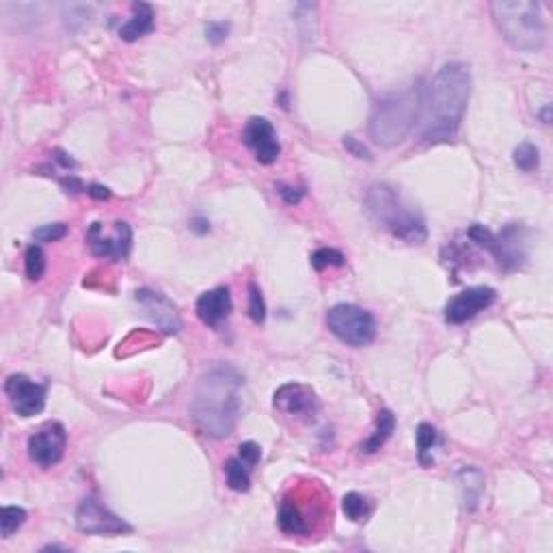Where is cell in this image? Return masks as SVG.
Instances as JSON below:
<instances>
[{
	"instance_id": "obj_1",
	"label": "cell",
	"mask_w": 553,
	"mask_h": 553,
	"mask_svg": "<svg viewBox=\"0 0 553 553\" xmlns=\"http://www.w3.org/2000/svg\"><path fill=\"white\" fill-rule=\"evenodd\" d=\"M471 93V74L465 63H446L423 91L420 132L426 143L454 141Z\"/></svg>"
},
{
	"instance_id": "obj_2",
	"label": "cell",
	"mask_w": 553,
	"mask_h": 553,
	"mask_svg": "<svg viewBox=\"0 0 553 553\" xmlns=\"http://www.w3.org/2000/svg\"><path fill=\"white\" fill-rule=\"evenodd\" d=\"M244 378L236 367L214 366L199 378L191 400V420L206 437L225 439L242 415Z\"/></svg>"
},
{
	"instance_id": "obj_3",
	"label": "cell",
	"mask_w": 553,
	"mask_h": 553,
	"mask_svg": "<svg viewBox=\"0 0 553 553\" xmlns=\"http://www.w3.org/2000/svg\"><path fill=\"white\" fill-rule=\"evenodd\" d=\"M423 89L420 84L391 91L375 104L370 117V137L381 147H396L420 122Z\"/></svg>"
},
{
	"instance_id": "obj_4",
	"label": "cell",
	"mask_w": 553,
	"mask_h": 553,
	"mask_svg": "<svg viewBox=\"0 0 553 553\" xmlns=\"http://www.w3.org/2000/svg\"><path fill=\"white\" fill-rule=\"evenodd\" d=\"M497 28L512 48L521 52H538L545 48L547 27L542 9L532 0H497L491 4Z\"/></svg>"
},
{
	"instance_id": "obj_5",
	"label": "cell",
	"mask_w": 553,
	"mask_h": 553,
	"mask_svg": "<svg viewBox=\"0 0 553 553\" xmlns=\"http://www.w3.org/2000/svg\"><path fill=\"white\" fill-rule=\"evenodd\" d=\"M366 206L370 217L375 218L378 225H383L398 241H405L408 244L426 242L428 229L426 221L417 210L402 203L396 188L390 184H375L370 186L366 195Z\"/></svg>"
},
{
	"instance_id": "obj_6",
	"label": "cell",
	"mask_w": 553,
	"mask_h": 553,
	"mask_svg": "<svg viewBox=\"0 0 553 553\" xmlns=\"http://www.w3.org/2000/svg\"><path fill=\"white\" fill-rule=\"evenodd\" d=\"M525 227L515 225H506L500 233H493L491 229L480 225V223H473V225L467 229V236L470 241H473L478 247H482L485 251L491 253L495 257L497 264H500L504 271H515L519 268L527 257V241H525Z\"/></svg>"
},
{
	"instance_id": "obj_7",
	"label": "cell",
	"mask_w": 553,
	"mask_h": 553,
	"mask_svg": "<svg viewBox=\"0 0 553 553\" xmlns=\"http://www.w3.org/2000/svg\"><path fill=\"white\" fill-rule=\"evenodd\" d=\"M327 327L337 340L352 348L370 346L376 340V320L370 312L351 303L333 305L327 313Z\"/></svg>"
},
{
	"instance_id": "obj_8",
	"label": "cell",
	"mask_w": 553,
	"mask_h": 553,
	"mask_svg": "<svg viewBox=\"0 0 553 553\" xmlns=\"http://www.w3.org/2000/svg\"><path fill=\"white\" fill-rule=\"evenodd\" d=\"M67 432L61 422H46L28 437V456L37 467L48 470L61 462L66 454Z\"/></svg>"
},
{
	"instance_id": "obj_9",
	"label": "cell",
	"mask_w": 553,
	"mask_h": 553,
	"mask_svg": "<svg viewBox=\"0 0 553 553\" xmlns=\"http://www.w3.org/2000/svg\"><path fill=\"white\" fill-rule=\"evenodd\" d=\"M76 527L83 534H130L132 525L108 510L96 497H84L76 510Z\"/></svg>"
},
{
	"instance_id": "obj_10",
	"label": "cell",
	"mask_w": 553,
	"mask_h": 553,
	"mask_svg": "<svg viewBox=\"0 0 553 553\" xmlns=\"http://www.w3.org/2000/svg\"><path fill=\"white\" fill-rule=\"evenodd\" d=\"M273 405L279 413L303 423L316 422L318 411H320L316 393L301 383H288V385L279 387L273 396Z\"/></svg>"
},
{
	"instance_id": "obj_11",
	"label": "cell",
	"mask_w": 553,
	"mask_h": 553,
	"mask_svg": "<svg viewBox=\"0 0 553 553\" xmlns=\"http://www.w3.org/2000/svg\"><path fill=\"white\" fill-rule=\"evenodd\" d=\"M497 301V292L488 286H476L467 288V290L454 294L450 301L446 303L443 310V318L450 325H462V322L471 320L478 313L488 310L493 303Z\"/></svg>"
},
{
	"instance_id": "obj_12",
	"label": "cell",
	"mask_w": 553,
	"mask_h": 553,
	"mask_svg": "<svg viewBox=\"0 0 553 553\" xmlns=\"http://www.w3.org/2000/svg\"><path fill=\"white\" fill-rule=\"evenodd\" d=\"M4 393H7L12 408L20 417L39 415L46 407V387L39 385L27 375H12L4 381Z\"/></svg>"
},
{
	"instance_id": "obj_13",
	"label": "cell",
	"mask_w": 553,
	"mask_h": 553,
	"mask_svg": "<svg viewBox=\"0 0 553 553\" xmlns=\"http://www.w3.org/2000/svg\"><path fill=\"white\" fill-rule=\"evenodd\" d=\"M134 301L161 331L169 333V336H176V333L182 331V318H179L178 307L164 294L141 288V290L134 292Z\"/></svg>"
},
{
	"instance_id": "obj_14",
	"label": "cell",
	"mask_w": 553,
	"mask_h": 553,
	"mask_svg": "<svg viewBox=\"0 0 553 553\" xmlns=\"http://www.w3.org/2000/svg\"><path fill=\"white\" fill-rule=\"evenodd\" d=\"M244 146L256 154V161L260 164H273L277 162L279 154H281V146H279V138L275 128L268 119L264 117H251L244 126L242 132Z\"/></svg>"
},
{
	"instance_id": "obj_15",
	"label": "cell",
	"mask_w": 553,
	"mask_h": 553,
	"mask_svg": "<svg viewBox=\"0 0 553 553\" xmlns=\"http://www.w3.org/2000/svg\"><path fill=\"white\" fill-rule=\"evenodd\" d=\"M87 242L93 256L113 257V260H126L132 249V229L128 223H115V238L102 233V223H93L87 232Z\"/></svg>"
},
{
	"instance_id": "obj_16",
	"label": "cell",
	"mask_w": 553,
	"mask_h": 553,
	"mask_svg": "<svg viewBox=\"0 0 553 553\" xmlns=\"http://www.w3.org/2000/svg\"><path fill=\"white\" fill-rule=\"evenodd\" d=\"M232 307L233 305H232V294H229V288L221 286V288H214V290L203 292L201 296L197 298L195 312L203 325L218 328L229 318Z\"/></svg>"
},
{
	"instance_id": "obj_17",
	"label": "cell",
	"mask_w": 553,
	"mask_h": 553,
	"mask_svg": "<svg viewBox=\"0 0 553 553\" xmlns=\"http://www.w3.org/2000/svg\"><path fill=\"white\" fill-rule=\"evenodd\" d=\"M312 517L305 508L301 506V500H298L296 493H290V495L283 497L281 506H279V527H281L283 534L290 536H307L312 534Z\"/></svg>"
},
{
	"instance_id": "obj_18",
	"label": "cell",
	"mask_w": 553,
	"mask_h": 553,
	"mask_svg": "<svg viewBox=\"0 0 553 553\" xmlns=\"http://www.w3.org/2000/svg\"><path fill=\"white\" fill-rule=\"evenodd\" d=\"M456 482H458V491H461V502L462 508L467 512L478 510L480 506L482 495H485V471L478 470V467H462L456 473Z\"/></svg>"
},
{
	"instance_id": "obj_19",
	"label": "cell",
	"mask_w": 553,
	"mask_h": 553,
	"mask_svg": "<svg viewBox=\"0 0 553 553\" xmlns=\"http://www.w3.org/2000/svg\"><path fill=\"white\" fill-rule=\"evenodd\" d=\"M156 28V13H154V7L149 3H134L132 4V18L119 28V37L123 42L132 43L137 39L146 37Z\"/></svg>"
},
{
	"instance_id": "obj_20",
	"label": "cell",
	"mask_w": 553,
	"mask_h": 553,
	"mask_svg": "<svg viewBox=\"0 0 553 553\" xmlns=\"http://www.w3.org/2000/svg\"><path fill=\"white\" fill-rule=\"evenodd\" d=\"M396 431V415L390 411V408H381L376 415V428L366 441L361 443V452L363 454H376Z\"/></svg>"
},
{
	"instance_id": "obj_21",
	"label": "cell",
	"mask_w": 553,
	"mask_h": 553,
	"mask_svg": "<svg viewBox=\"0 0 553 553\" xmlns=\"http://www.w3.org/2000/svg\"><path fill=\"white\" fill-rule=\"evenodd\" d=\"M415 437H417V458H420L423 467H431L432 462H435L432 452L439 446V432H437V428L432 426V423L422 422L420 426H417Z\"/></svg>"
},
{
	"instance_id": "obj_22",
	"label": "cell",
	"mask_w": 553,
	"mask_h": 553,
	"mask_svg": "<svg viewBox=\"0 0 553 553\" xmlns=\"http://www.w3.org/2000/svg\"><path fill=\"white\" fill-rule=\"evenodd\" d=\"M251 471L238 456L229 458L225 462L227 486L236 493H247L251 488Z\"/></svg>"
},
{
	"instance_id": "obj_23",
	"label": "cell",
	"mask_w": 553,
	"mask_h": 553,
	"mask_svg": "<svg viewBox=\"0 0 553 553\" xmlns=\"http://www.w3.org/2000/svg\"><path fill=\"white\" fill-rule=\"evenodd\" d=\"M342 510H344V515H346V519H351L352 523H359V521H366L367 517H370L372 504L366 495H361V493H357V491H351L344 495Z\"/></svg>"
},
{
	"instance_id": "obj_24",
	"label": "cell",
	"mask_w": 553,
	"mask_h": 553,
	"mask_svg": "<svg viewBox=\"0 0 553 553\" xmlns=\"http://www.w3.org/2000/svg\"><path fill=\"white\" fill-rule=\"evenodd\" d=\"M27 523V510L20 506H3L0 510V536L9 538Z\"/></svg>"
},
{
	"instance_id": "obj_25",
	"label": "cell",
	"mask_w": 553,
	"mask_h": 553,
	"mask_svg": "<svg viewBox=\"0 0 553 553\" xmlns=\"http://www.w3.org/2000/svg\"><path fill=\"white\" fill-rule=\"evenodd\" d=\"M24 268H27V277L31 281H39L46 273V253L39 244H31L27 249V256H24Z\"/></svg>"
},
{
	"instance_id": "obj_26",
	"label": "cell",
	"mask_w": 553,
	"mask_h": 553,
	"mask_svg": "<svg viewBox=\"0 0 553 553\" xmlns=\"http://www.w3.org/2000/svg\"><path fill=\"white\" fill-rule=\"evenodd\" d=\"M512 161H515V167L521 169V171H534L541 162V154H538V147L532 146V143H519L512 152Z\"/></svg>"
},
{
	"instance_id": "obj_27",
	"label": "cell",
	"mask_w": 553,
	"mask_h": 553,
	"mask_svg": "<svg viewBox=\"0 0 553 553\" xmlns=\"http://www.w3.org/2000/svg\"><path fill=\"white\" fill-rule=\"evenodd\" d=\"M344 264H346V257H344V253L337 251V249L322 247L312 253V266L316 268V271H327V268L344 266Z\"/></svg>"
},
{
	"instance_id": "obj_28",
	"label": "cell",
	"mask_w": 553,
	"mask_h": 553,
	"mask_svg": "<svg viewBox=\"0 0 553 553\" xmlns=\"http://www.w3.org/2000/svg\"><path fill=\"white\" fill-rule=\"evenodd\" d=\"M249 318L256 325H262L266 320V303H264L262 290L257 283H249Z\"/></svg>"
},
{
	"instance_id": "obj_29",
	"label": "cell",
	"mask_w": 553,
	"mask_h": 553,
	"mask_svg": "<svg viewBox=\"0 0 553 553\" xmlns=\"http://www.w3.org/2000/svg\"><path fill=\"white\" fill-rule=\"evenodd\" d=\"M69 227L66 223H50V225H42L33 232V238L37 242H57L61 238H66Z\"/></svg>"
},
{
	"instance_id": "obj_30",
	"label": "cell",
	"mask_w": 553,
	"mask_h": 553,
	"mask_svg": "<svg viewBox=\"0 0 553 553\" xmlns=\"http://www.w3.org/2000/svg\"><path fill=\"white\" fill-rule=\"evenodd\" d=\"M238 458H241V461L249 467V470H253V467L260 462L262 447L257 446L256 441H244V443H241V447H238Z\"/></svg>"
},
{
	"instance_id": "obj_31",
	"label": "cell",
	"mask_w": 553,
	"mask_h": 553,
	"mask_svg": "<svg viewBox=\"0 0 553 553\" xmlns=\"http://www.w3.org/2000/svg\"><path fill=\"white\" fill-rule=\"evenodd\" d=\"M227 33H229L227 22H210L206 27V39L212 43V46H218L221 42H225Z\"/></svg>"
},
{
	"instance_id": "obj_32",
	"label": "cell",
	"mask_w": 553,
	"mask_h": 553,
	"mask_svg": "<svg viewBox=\"0 0 553 553\" xmlns=\"http://www.w3.org/2000/svg\"><path fill=\"white\" fill-rule=\"evenodd\" d=\"M277 193H279V195H281V199L288 203V206H296V203H301L303 195H305V193H303L301 188L286 186V184H279Z\"/></svg>"
},
{
	"instance_id": "obj_33",
	"label": "cell",
	"mask_w": 553,
	"mask_h": 553,
	"mask_svg": "<svg viewBox=\"0 0 553 553\" xmlns=\"http://www.w3.org/2000/svg\"><path fill=\"white\" fill-rule=\"evenodd\" d=\"M344 147H346L348 152H351L352 156H357V158H366V161H370L372 158L370 149H367L366 146H363V143H359L357 138H352V137H344Z\"/></svg>"
},
{
	"instance_id": "obj_34",
	"label": "cell",
	"mask_w": 553,
	"mask_h": 553,
	"mask_svg": "<svg viewBox=\"0 0 553 553\" xmlns=\"http://www.w3.org/2000/svg\"><path fill=\"white\" fill-rule=\"evenodd\" d=\"M59 182H61V186L66 188V193H72V195H78V193L87 191V188H84V184H83V179L72 176V173H69V176H66V178H61Z\"/></svg>"
},
{
	"instance_id": "obj_35",
	"label": "cell",
	"mask_w": 553,
	"mask_h": 553,
	"mask_svg": "<svg viewBox=\"0 0 553 553\" xmlns=\"http://www.w3.org/2000/svg\"><path fill=\"white\" fill-rule=\"evenodd\" d=\"M87 195L91 199H98V201H104V199H111V188L102 186V184H91L87 188Z\"/></svg>"
},
{
	"instance_id": "obj_36",
	"label": "cell",
	"mask_w": 553,
	"mask_h": 553,
	"mask_svg": "<svg viewBox=\"0 0 553 553\" xmlns=\"http://www.w3.org/2000/svg\"><path fill=\"white\" fill-rule=\"evenodd\" d=\"M54 161L61 164L63 169H67V171H69V169L76 167V161H74V158H69L66 152H61V149H57V152H54Z\"/></svg>"
},
{
	"instance_id": "obj_37",
	"label": "cell",
	"mask_w": 553,
	"mask_h": 553,
	"mask_svg": "<svg viewBox=\"0 0 553 553\" xmlns=\"http://www.w3.org/2000/svg\"><path fill=\"white\" fill-rule=\"evenodd\" d=\"M541 119H542V122H545V123H551V107H549V104H547V107L542 108Z\"/></svg>"
}]
</instances>
